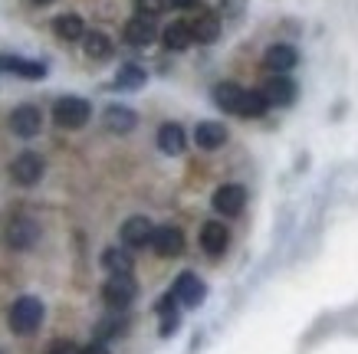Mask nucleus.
I'll use <instances>...</instances> for the list:
<instances>
[{
  "instance_id": "obj_1",
  "label": "nucleus",
  "mask_w": 358,
  "mask_h": 354,
  "mask_svg": "<svg viewBox=\"0 0 358 354\" xmlns=\"http://www.w3.org/2000/svg\"><path fill=\"white\" fill-rule=\"evenodd\" d=\"M7 325H10V332L20 334V338L33 334L43 325V302L33 299V295H20V299L10 305V311H7Z\"/></svg>"
},
{
  "instance_id": "obj_2",
  "label": "nucleus",
  "mask_w": 358,
  "mask_h": 354,
  "mask_svg": "<svg viewBox=\"0 0 358 354\" xmlns=\"http://www.w3.org/2000/svg\"><path fill=\"white\" fill-rule=\"evenodd\" d=\"M89 115H92V105H89L86 98H79V96H63L53 105V121L59 125V128H66V131L83 128V125L89 121Z\"/></svg>"
},
{
  "instance_id": "obj_3",
  "label": "nucleus",
  "mask_w": 358,
  "mask_h": 354,
  "mask_svg": "<svg viewBox=\"0 0 358 354\" xmlns=\"http://www.w3.org/2000/svg\"><path fill=\"white\" fill-rule=\"evenodd\" d=\"M135 295H138V286H135L131 276H109V282L102 286V302H106L112 311L129 309L131 302H135Z\"/></svg>"
},
{
  "instance_id": "obj_4",
  "label": "nucleus",
  "mask_w": 358,
  "mask_h": 354,
  "mask_svg": "<svg viewBox=\"0 0 358 354\" xmlns=\"http://www.w3.org/2000/svg\"><path fill=\"white\" fill-rule=\"evenodd\" d=\"M46 164L40 154H33V151H23V154H17L10 161V177L13 184H20V187H33V184H40V177H43Z\"/></svg>"
},
{
  "instance_id": "obj_5",
  "label": "nucleus",
  "mask_w": 358,
  "mask_h": 354,
  "mask_svg": "<svg viewBox=\"0 0 358 354\" xmlns=\"http://www.w3.org/2000/svg\"><path fill=\"white\" fill-rule=\"evenodd\" d=\"M3 239H7L10 249H30L40 239V223L30 220V216H13L7 223V230H3Z\"/></svg>"
},
{
  "instance_id": "obj_6",
  "label": "nucleus",
  "mask_w": 358,
  "mask_h": 354,
  "mask_svg": "<svg viewBox=\"0 0 358 354\" xmlns=\"http://www.w3.org/2000/svg\"><path fill=\"white\" fill-rule=\"evenodd\" d=\"M7 125H10L13 135H20V138H33V135H40L43 128V112L36 105H17L7 118Z\"/></svg>"
},
{
  "instance_id": "obj_7",
  "label": "nucleus",
  "mask_w": 358,
  "mask_h": 354,
  "mask_svg": "<svg viewBox=\"0 0 358 354\" xmlns=\"http://www.w3.org/2000/svg\"><path fill=\"white\" fill-rule=\"evenodd\" d=\"M148 246H152L162 259H174V256L185 253V233H181L178 226H155Z\"/></svg>"
},
{
  "instance_id": "obj_8",
  "label": "nucleus",
  "mask_w": 358,
  "mask_h": 354,
  "mask_svg": "<svg viewBox=\"0 0 358 354\" xmlns=\"http://www.w3.org/2000/svg\"><path fill=\"white\" fill-rule=\"evenodd\" d=\"M171 295H174V302H181V305H187V309H197V305L204 302L207 289H204V282L197 279L194 272H181L178 282H174Z\"/></svg>"
},
{
  "instance_id": "obj_9",
  "label": "nucleus",
  "mask_w": 358,
  "mask_h": 354,
  "mask_svg": "<svg viewBox=\"0 0 358 354\" xmlns=\"http://www.w3.org/2000/svg\"><path fill=\"white\" fill-rule=\"evenodd\" d=\"M260 92H263V98H266L270 105H293V98H296V82H293V79H289L286 73H273Z\"/></svg>"
},
{
  "instance_id": "obj_10",
  "label": "nucleus",
  "mask_w": 358,
  "mask_h": 354,
  "mask_svg": "<svg viewBox=\"0 0 358 354\" xmlns=\"http://www.w3.org/2000/svg\"><path fill=\"white\" fill-rule=\"evenodd\" d=\"M152 233L155 226L148 216H129L125 223H122V243H125V249H141L152 243Z\"/></svg>"
},
{
  "instance_id": "obj_11",
  "label": "nucleus",
  "mask_w": 358,
  "mask_h": 354,
  "mask_svg": "<svg viewBox=\"0 0 358 354\" xmlns=\"http://www.w3.org/2000/svg\"><path fill=\"white\" fill-rule=\"evenodd\" d=\"M247 204V191L240 187V184H224L214 191V210L224 216H237Z\"/></svg>"
},
{
  "instance_id": "obj_12",
  "label": "nucleus",
  "mask_w": 358,
  "mask_h": 354,
  "mask_svg": "<svg viewBox=\"0 0 358 354\" xmlns=\"http://www.w3.org/2000/svg\"><path fill=\"white\" fill-rule=\"evenodd\" d=\"M227 243H230V233L220 220H207L201 226V249H204L207 256H224Z\"/></svg>"
},
{
  "instance_id": "obj_13",
  "label": "nucleus",
  "mask_w": 358,
  "mask_h": 354,
  "mask_svg": "<svg viewBox=\"0 0 358 354\" xmlns=\"http://www.w3.org/2000/svg\"><path fill=\"white\" fill-rule=\"evenodd\" d=\"M296 63H299V53H296L289 43H273L270 50L263 53V66L273 69V73H289Z\"/></svg>"
},
{
  "instance_id": "obj_14",
  "label": "nucleus",
  "mask_w": 358,
  "mask_h": 354,
  "mask_svg": "<svg viewBox=\"0 0 358 354\" xmlns=\"http://www.w3.org/2000/svg\"><path fill=\"white\" fill-rule=\"evenodd\" d=\"M0 73H13L20 79H43L46 66L36 59H23V56H0Z\"/></svg>"
},
{
  "instance_id": "obj_15",
  "label": "nucleus",
  "mask_w": 358,
  "mask_h": 354,
  "mask_svg": "<svg viewBox=\"0 0 358 354\" xmlns=\"http://www.w3.org/2000/svg\"><path fill=\"white\" fill-rule=\"evenodd\" d=\"M158 36V30H155V20H148V17H131L129 23H125V43L129 46H148Z\"/></svg>"
},
{
  "instance_id": "obj_16",
  "label": "nucleus",
  "mask_w": 358,
  "mask_h": 354,
  "mask_svg": "<svg viewBox=\"0 0 358 354\" xmlns=\"http://www.w3.org/2000/svg\"><path fill=\"white\" fill-rule=\"evenodd\" d=\"M227 141V128L220 121H201L194 128V145L201 151H217Z\"/></svg>"
},
{
  "instance_id": "obj_17",
  "label": "nucleus",
  "mask_w": 358,
  "mask_h": 354,
  "mask_svg": "<svg viewBox=\"0 0 358 354\" xmlns=\"http://www.w3.org/2000/svg\"><path fill=\"white\" fill-rule=\"evenodd\" d=\"M53 33L59 40H66V43H76V40L86 36V23H83L79 13H59L53 20Z\"/></svg>"
},
{
  "instance_id": "obj_18",
  "label": "nucleus",
  "mask_w": 358,
  "mask_h": 354,
  "mask_svg": "<svg viewBox=\"0 0 358 354\" xmlns=\"http://www.w3.org/2000/svg\"><path fill=\"white\" fill-rule=\"evenodd\" d=\"M102 266L109 276H131V266H135V259H131L129 249L122 246H109L102 253Z\"/></svg>"
},
{
  "instance_id": "obj_19",
  "label": "nucleus",
  "mask_w": 358,
  "mask_h": 354,
  "mask_svg": "<svg viewBox=\"0 0 358 354\" xmlns=\"http://www.w3.org/2000/svg\"><path fill=\"white\" fill-rule=\"evenodd\" d=\"M102 121H106V128L109 131L125 135V131H131L135 125H138V115H135L131 108H125V105H109L106 108V115H102Z\"/></svg>"
},
{
  "instance_id": "obj_20",
  "label": "nucleus",
  "mask_w": 358,
  "mask_h": 354,
  "mask_svg": "<svg viewBox=\"0 0 358 354\" xmlns=\"http://www.w3.org/2000/svg\"><path fill=\"white\" fill-rule=\"evenodd\" d=\"M187 145V135L181 125H174V121H168V125H162L158 128V148L164 151V154H181Z\"/></svg>"
},
{
  "instance_id": "obj_21",
  "label": "nucleus",
  "mask_w": 358,
  "mask_h": 354,
  "mask_svg": "<svg viewBox=\"0 0 358 354\" xmlns=\"http://www.w3.org/2000/svg\"><path fill=\"white\" fill-rule=\"evenodd\" d=\"M162 40H164V46H168V50H174V53H181V50H187V46L194 43L191 27H187L185 20L168 23V27H164V33H162Z\"/></svg>"
},
{
  "instance_id": "obj_22",
  "label": "nucleus",
  "mask_w": 358,
  "mask_h": 354,
  "mask_svg": "<svg viewBox=\"0 0 358 354\" xmlns=\"http://www.w3.org/2000/svg\"><path fill=\"white\" fill-rule=\"evenodd\" d=\"M191 27V36H194L197 43H214L220 36V20L214 17V13H201L197 20L187 23Z\"/></svg>"
},
{
  "instance_id": "obj_23",
  "label": "nucleus",
  "mask_w": 358,
  "mask_h": 354,
  "mask_svg": "<svg viewBox=\"0 0 358 354\" xmlns=\"http://www.w3.org/2000/svg\"><path fill=\"white\" fill-rule=\"evenodd\" d=\"M83 50H86L89 59H109V56H112V40L106 36V33L92 30V33H86V36H83Z\"/></svg>"
},
{
  "instance_id": "obj_24",
  "label": "nucleus",
  "mask_w": 358,
  "mask_h": 354,
  "mask_svg": "<svg viewBox=\"0 0 358 354\" xmlns=\"http://www.w3.org/2000/svg\"><path fill=\"white\" fill-rule=\"evenodd\" d=\"M270 108V102L263 98V92L260 89H243V98H240V108H237V115H243V118H260L263 112Z\"/></svg>"
},
{
  "instance_id": "obj_25",
  "label": "nucleus",
  "mask_w": 358,
  "mask_h": 354,
  "mask_svg": "<svg viewBox=\"0 0 358 354\" xmlns=\"http://www.w3.org/2000/svg\"><path fill=\"white\" fill-rule=\"evenodd\" d=\"M240 98H243V89H240L237 82H220V86L214 89V102H217L224 112H234V115H237Z\"/></svg>"
},
{
  "instance_id": "obj_26",
  "label": "nucleus",
  "mask_w": 358,
  "mask_h": 354,
  "mask_svg": "<svg viewBox=\"0 0 358 354\" xmlns=\"http://www.w3.org/2000/svg\"><path fill=\"white\" fill-rule=\"evenodd\" d=\"M145 79H148V73H145L141 66L125 63L119 69V75H115V89H141L145 86Z\"/></svg>"
},
{
  "instance_id": "obj_27",
  "label": "nucleus",
  "mask_w": 358,
  "mask_h": 354,
  "mask_svg": "<svg viewBox=\"0 0 358 354\" xmlns=\"http://www.w3.org/2000/svg\"><path fill=\"white\" fill-rule=\"evenodd\" d=\"M125 332V318L122 315H112V318H106V322H99L96 328V338L99 341H106V338H115V334Z\"/></svg>"
},
{
  "instance_id": "obj_28",
  "label": "nucleus",
  "mask_w": 358,
  "mask_h": 354,
  "mask_svg": "<svg viewBox=\"0 0 358 354\" xmlns=\"http://www.w3.org/2000/svg\"><path fill=\"white\" fill-rule=\"evenodd\" d=\"M135 7H138L141 17L155 20V17H158V13H162L164 7H168V3H164V0H135Z\"/></svg>"
},
{
  "instance_id": "obj_29",
  "label": "nucleus",
  "mask_w": 358,
  "mask_h": 354,
  "mask_svg": "<svg viewBox=\"0 0 358 354\" xmlns=\"http://www.w3.org/2000/svg\"><path fill=\"white\" fill-rule=\"evenodd\" d=\"M43 354H79V344L66 341V338H56V341L46 344V351H43Z\"/></svg>"
},
{
  "instance_id": "obj_30",
  "label": "nucleus",
  "mask_w": 358,
  "mask_h": 354,
  "mask_svg": "<svg viewBox=\"0 0 358 354\" xmlns=\"http://www.w3.org/2000/svg\"><path fill=\"white\" fill-rule=\"evenodd\" d=\"M79 354H109V348H106V344H102V341H92V344H89V348H83V351H79Z\"/></svg>"
},
{
  "instance_id": "obj_31",
  "label": "nucleus",
  "mask_w": 358,
  "mask_h": 354,
  "mask_svg": "<svg viewBox=\"0 0 358 354\" xmlns=\"http://www.w3.org/2000/svg\"><path fill=\"white\" fill-rule=\"evenodd\" d=\"M164 3H171V7H178V10H187V7H194L197 0H164Z\"/></svg>"
},
{
  "instance_id": "obj_32",
  "label": "nucleus",
  "mask_w": 358,
  "mask_h": 354,
  "mask_svg": "<svg viewBox=\"0 0 358 354\" xmlns=\"http://www.w3.org/2000/svg\"><path fill=\"white\" fill-rule=\"evenodd\" d=\"M30 3H36V7H46V3H53V0H30Z\"/></svg>"
},
{
  "instance_id": "obj_33",
  "label": "nucleus",
  "mask_w": 358,
  "mask_h": 354,
  "mask_svg": "<svg viewBox=\"0 0 358 354\" xmlns=\"http://www.w3.org/2000/svg\"><path fill=\"white\" fill-rule=\"evenodd\" d=\"M0 354H7V351H0Z\"/></svg>"
}]
</instances>
